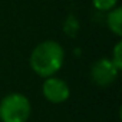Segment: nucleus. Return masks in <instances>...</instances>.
<instances>
[{
	"label": "nucleus",
	"instance_id": "3",
	"mask_svg": "<svg viewBox=\"0 0 122 122\" xmlns=\"http://www.w3.org/2000/svg\"><path fill=\"white\" fill-rule=\"evenodd\" d=\"M118 73L119 71L108 57H102L96 60L91 68V79L98 86H108L113 83L118 78Z\"/></svg>",
	"mask_w": 122,
	"mask_h": 122
},
{
	"label": "nucleus",
	"instance_id": "2",
	"mask_svg": "<svg viewBox=\"0 0 122 122\" xmlns=\"http://www.w3.org/2000/svg\"><path fill=\"white\" fill-rule=\"evenodd\" d=\"M30 112V101L22 93H9L0 102L2 122H27Z\"/></svg>",
	"mask_w": 122,
	"mask_h": 122
},
{
	"label": "nucleus",
	"instance_id": "6",
	"mask_svg": "<svg viewBox=\"0 0 122 122\" xmlns=\"http://www.w3.org/2000/svg\"><path fill=\"white\" fill-rule=\"evenodd\" d=\"M111 62L115 65V68L118 71L122 69V42H118L113 47L112 52V57H111Z\"/></svg>",
	"mask_w": 122,
	"mask_h": 122
},
{
	"label": "nucleus",
	"instance_id": "1",
	"mask_svg": "<svg viewBox=\"0 0 122 122\" xmlns=\"http://www.w3.org/2000/svg\"><path fill=\"white\" fill-rule=\"evenodd\" d=\"M65 60V50L55 40H45L39 43L30 55V68L42 78H50L62 68Z\"/></svg>",
	"mask_w": 122,
	"mask_h": 122
},
{
	"label": "nucleus",
	"instance_id": "4",
	"mask_svg": "<svg viewBox=\"0 0 122 122\" xmlns=\"http://www.w3.org/2000/svg\"><path fill=\"white\" fill-rule=\"evenodd\" d=\"M42 93L52 103H62L69 98L71 91H69V86L65 81L50 76V78H46V81L43 82Z\"/></svg>",
	"mask_w": 122,
	"mask_h": 122
},
{
	"label": "nucleus",
	"instance_id": "7",
	"mask_svg": "<svg viewBox=\"0 0 122 122\" xmlns=\"http://www.w3.org/2000/svg\"><path fill=\"white\" fill-rule=\"evenodd\" d=\"M92 3L95 6L96 10L101 12H109L111 9H113L118 3V0H92Z\"/></svg>",
	"mask_w": 122,
	"mask_h": 122
},
{
	"label": "nucleus",
	"instance_id": "5",
	"mask_svg": "<svg viewBox=\"0 0 122 122\" xmlns=\"http://www.w3.org/2000/svg\"><path fill=\"white\" fill-rule=\"evenodd\" d=\"M106 25L113 35L122 36V9L121 7H113L109 10L106 16Z\"/></svg>",
	"mask_w": 122,
	"mask_h": 122
}]
</instances>
